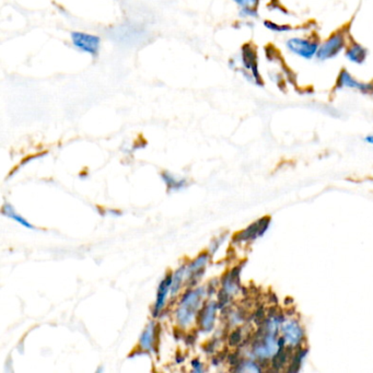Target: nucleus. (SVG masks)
Instances as JSON below:
<instances>
[{
  "label": "nucleus",
  "mask_w": 373,
  "mask_h": 373,
  "mask_svg": "<svg viewBox=\"0 0 373 373\" xmlns=\"http://www.w3.org/2000/svg\"><path fill=\"white\" fill-rule=\"evenodd\" d=\"M348 43L347 33L345 31H336L319 43V51H317L315 59L321 63L335 59L341 53H344Z\"/></svg>",
  "instance_id": "obj_3"
},
{
  "label": "nucleus",
  "mask_w": 373,
  "mask_h": 373,
  "mask_svg": "<svg viewBox=\"0 0 373 373\" xmlns=\"http://www.w3.org/2000/svg\"><path fill=\"white\" fill-rule=\"evenodd\" d=\"M207 297V287L205 286L186 288L177 301L174 311L175 323L181 330L191 328L194 323H196L199 311Z\"/></svg>",
  "instance_id": "obj_1"
},
{
  "label": "nucleus",
  "mask_w": 373,
  "mask_h": 373,
  "mask_svg": "<svg viewBox=\"0 0 373 373\" xmlns=\"http://www.w3.org/2000/svg\"><path fill=\"white\" fill-rule=\"evenodd\" d=\"M336 90H350L365 95H373V81L359 80L344 68L336 78Z\"/></svg>",
  "instance_id": "obj_5"
},
{
  "label": "nucleus",
  "mask_w": 373,
  "mask_h": 373,
  "mask_svg": "<svg viewBox=\"0 0 373 373\" xmlns=\"http://www.w3.org/2000/svg\"><path fill=\"white\" fill-rule=\"evenodd\" d=\"M171 287H172V273L166 275L159 284L156 300L152 306L153 319H159L163 315L164 310L168 306V301L171 298Z\"/></svg>",
  "instance_id": "obj_7"
},
{
  "label": "nucleus",
  "mask_w": 373,
  "mask_h": 373,
  "mask_svg": "<svg viewBox=\"0 0 373 373\" xmlns=\"http://www.w3.org/2000/svg\"><path fill=\"white\" fill-rule=\"evenodd\" d=\"M1 212H3V216L10 218V219H12L14 223H18L20 226L25 227V228L30 229V230H35L36 229V227L33 226L32 223H29L25 217H22L20 214H18L16 210H14V206L9 204V203L3 204Z\"/></svg>",
  "instance_id": "obj_16"
},
{
  "label": "nucleus",
  "mask_w": 373,
  "mask_h": 373,
  "mask_svg": "<svg viewBox=\"0 0 373 373\" xmlns=\"http://www.w3.org/2000/svg\"><path fill=\"white\" fill-rule=\"evenodd\" d=\"M242 341H243V332H242V328H236V330H234V332L230 334V336H229L228 341L229 345H230L231 347L238 346Z\"/></svg>",
  "instance_id": "obj_21"
},
{
  "label": "nucleus",
  "mask_w": 373,
  "mask_h": 373,
  "mask_svg": "<svg viewBox=\"0 0 373 373\" xmlns=\"http://www.w3.org/2000/svg\"><path fill=\"white\" fill-rule=\"evenodd\" d=\"M186 264H182L172 273V287H171V300L180 295L181 290L185 287L186 282Z\"/></svg>",
  "instance_id": "obj_14"
},
{
  "label": "nucleus",
  "mask_w": 373,
  "mask_h": 373,
  "mask_svg": "<svg viewBox=\"0 0 373 373\" xmlns=\"http://www.w3.org/2000/svg\"><path fill=\"white\" fill-rule=\"evenodd\" d=\"M227 236H228V234H221V236H217V238L212 240V241L210 242V247H208V251H207V252L210 253V256L215 254V253L219 250V247L223 245V242L226 241Z\"/></svg>",
  "instance_id": "obj_20"
},
{
  "label": "nucleus",
  "mask_w": 373,
  "mask_h": 373,
  "mask_svg": "<svg viewBox=\"0 0 373 373\" xmlns=\"http://www.w3.org/2000/svg\"><path fill=\"white\" fill-rule=\"evenodd\" d=\"M242 267L238 266L231 269L227 273L221 280V289L218 291V308L219 310L226 309L230 304L231 299L236 293H239L240 288V274H241Z\"/></svg>",
  "instance_id": "obj_4"
},
{
  "label": "nucleus",
  "mask_w": 373,
  "mask_h": 373,
  "mask_svg": "<svg viewBox=\"0 0 373 373\" xmlns=\"http://www.w3.org/2000/svg\"><path fill=\"white\" fill-rule=\"evenodd\" d=\"M191 367L192 371L195 373H201L206 371V369H205L204 367V363H201L199 358H195V359L192 360Z\"/></svg>",
  "instance_id": "obj_23"
},
{
  "label": "nucleus",
  "mask_w": 373,
  "mask_h": 373,
  "mask_svg": "<svg viewBox=\"0 0 373 373\" xmlns=\"http://www.w3.org/2000/svg\"><path fill=\"white\" fill-rule=\"evenodd\" d=\"M306 354H308V349L301 346L299 347L298 350L293 354L291 363H290L289 368L287 370L288 372H298L302 363H304V360L306 359Z\"/></svg>",
  "instance_id": "obj_17"
},
{
  "label": "nucleus",
  "mask_w": 373,
  "mask_h": 373,
  "mask_svg": "<svg viewBox=\"0 0 373 373\" xmlns=\"http://www.w3.org/2000/svg\"><path fill=\"white\" fill-rule=\"evenodd\" d=\"M345 57L350 64L360 65L365 64L369 56L368 49H365L363 44L358 43L356 41L349 42L346 49L344 52Z\"/></svg>",
  "instance_id": "obj_13"
},
{
  "label": "nucleus",
  "mask_w": 373,
  "mask_h": 373,
  "mask_svg": "<svg viewBox=\"0 0 373 373\" xmlns=\"http://www.w3.org/2000/svg\"><path fill=\"white\" fill-rule=\"evenodd\" d=\"M218 310L219 308H218L217 301H208L201 306L196 319L197 328L201 333H210L214 330Z\"/></svg>",
  "instance_id": "obj_9"
},
{
  "label": "nucleus",
  "mask_w": 373,
  "mask_h": 373,
  "mask_svg": "<svg viewBox=\"0 0 373 373\" xmlns=\"http://www.w3.org/2000/svg\"><path fill=\"white\" fill-rule=\"evenodd\" d=\"M319 43L321 42L315 36L297 35L286 40L285 49L293 56L304 60H312L317 58Z\"/></svg>",
  "instance_id": "obj_2"
},
{
  "label": "nucleus",
  "mask_w": 373,
  "mask_h": 373,
  "mask_svg": "<svg viewBox=\"0 0 373 373\" xmlns=\"http://www.w3.org/2000/svg\"><path fill=\"white\" fill-rule=\"evenodd\" d=\"M242 62L245 66L247 73L250 75L249 79L256 86H263V79L260 76V69H258V57L256 49L250 44L242 49Z\"/></svg>",
  "instance_id": "obj_8"
},
{
  "label": "nucleus",
  "mask_w": 373,
  "mask_h": 373,
  "mask_svg": "<svg viewBox=\"0 0 373 373\" xmlns=\"http://www.w3.org/2000/svg\"><path fill=\"white\" fill-rule=\"evenodd\" d=\"M282 334L288 346L299 348L304 339V330L297 319H288L282 325Z\"/></svg>",
  "instance_id": "obj_11"
},
{
  "label": "nucleus",
  "mask_w": 373,
  "mask_h": 373,
  "mask_svg": "<svg viewBox=\"0 0 373 373\" xmlns=\"http://www.w3.org/2000/svg\"><path fill=\"white\" fill-rule=\"evenodd\" d=\"M271 221L269 217L260 218V221H256L247 229L236 234V241L239 243H250V242L256 241L260 236H263L266 234V231L269 230Z\"/></svg>",
  "instance_id": "obj_10"
},
{
  "label": "nucleus",
  "mask_w": 373,
  "mask_h": 373,
  "mask_svg": "<svg viewBox=\"0 0 373 373\" xmlns=\"http://www.w3.org/2000/svg\"><path fill=\"white\" fill-rule=\"evenodd\" d=\"M234 371L236 372H262L263 368L260 363H256L253 359L241 360L239 365H236Z\"/></svg>",
  "instance_id": "obj_18"
},
{
  "label": "nucleus",
  "mask_w": 373,
  "mask_h": 373,
  "mask_svg": "<svg viewBox=\"0 0 373 373\" xmlns=\"http://www.w3.org/2000/svg\"><path fill=\"white\" fill-rule=\"evenodd\" d=\"M365 143L369 144V145L373 146V134L365 136Z\"/></svg>",
  "instance_id": "obj_24"
},
{
  "label": "nucleus",
  "mask_w": 373,
  "mask_h": 373,
  "mask_svg": "<svg viewBox=\"0 0 373 373\" xmlns=\"http://www.w3.org/2000/svg\"><path fill=\"white\" fill-rule=\"evenodd\" d=\"M210 253H201L196 258L190 260L186 263V288L196 287L197 284L201 282V278L204 277L206 273L207 266L210 264Z\"/></svg>",
  "instance_id": "obj_6"
},
{
  "label": "nucleus",
  "mask_w": 373,
  "mask_h": 373,
  "mask_svg": "<svg viewBox=\"0 0 373 373\" xmlns=\"http://www.w3.org/2000/svg\"><path fill=\"white\" fill-rule=\"evenodd\" d=\"M238 5H241L243 9H256L260 5V0H234Z\"/></svg>",
  "instance_id": "obj_22"
},
{
  "label": "nucleus",
  "mask_w": 373,
  "mask_h": 373,
  "mask_svg": "<svg viewBox=\"0 0 373 373\" xmlns=\"http://www.w3.org/2000/svg\"><path fill=\"white\" fill-rule=\"evenodd\" d=\"M161 179L167 186L168 191L179 192L188 188V181L184 177H177L169 171H163L161 173Z\"/></svg>",
  "instance_id": "obj_15"
},
{
  "label": "nucleus",
  "mask_w": 373,
  "mask_h": 373,
  "mask_svg": "<svg viewBox=\"0 0 373 373\" xmlns=\"http://www.w3.org/2000/svg\"><path fill=\"white\" fill-rule=\"evenodd\" d=\"M159 328H160V326L157 324L155 319H151L146 325L145 330H143L139 341H138V348L142 352H147V354L156 352L159 339Z\"/></svg>",
  "instance_id": "obj_12"
},
{
  "label": "nucleus",
  "mask_w": 373,
  "mask_h": 373,
  "mask_svg": "<svg viewBox=\"0 0 373 373\" xmlns=\"http://www.w3.org/2000/svg\"><path fill=\"white\" fill-rule=\"evenodd\" d=\"M264 25H265L266 29L269 30L271 32L278 33V34L288 33L293 30L290 25H280V23L274 21H264Z\"/></svg>",
  "instance_id": "obj_19"
}]
</instances>
